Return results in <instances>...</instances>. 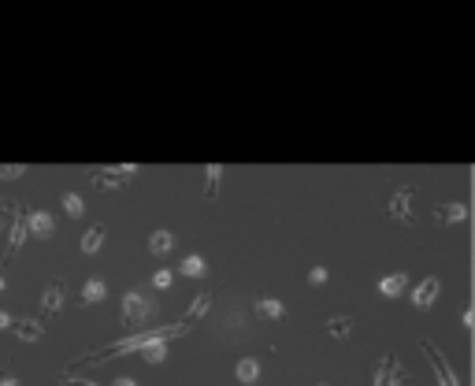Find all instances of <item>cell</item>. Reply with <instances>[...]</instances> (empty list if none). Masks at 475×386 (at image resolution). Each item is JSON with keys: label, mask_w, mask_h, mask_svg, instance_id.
I'll return each mask as SVG.
<instances>
[{"label": "cell", "mask_w": 475, "mask_h": 386, "mask_svg": "<svg viewBox=\"0 0 475 386\" xmlns=\"http://www.w3.org/2000/svg\"><path fill=\"white\" fill-rule=\"evenodd\" d=\"M123 319L130 327H145L149 319H157V301H152V293L138 286V290H130L123 297Z\"/></svg>", "instance_id": "cell-1"}, {"label": "cell", "mask_w": 475, "mask_h": 386, "mask_svg": "<svg viewBox=\"0 0 475 386\" xmlns=\"http://www.w3.org/2000/svg\"><path fill=\"white\" fill-rule=\"evenodd\" d=\"M134 163H123V168H97L93 171V186L97 190H119V186H126V182L134 179Z\"/></svg>", "instance_id": "cell-3"}, {"label": "cell", "mask_w": 475, "mask_h": 386, "mask_svg": "<svg viewBox=\"0 0 475 386\" xmlns=\"http://www.w3.org/2000/svg\"><path fill=\"white\" fill-rule=\"evenodd\" d=\"M323 327H327V334H334V338H345V334H349V330H353V319H349V316H331Z\"/></svg>", "instance_id": "cell-21"}, {"label": "cell", "mask_w": 475, "mask_h": 386, "mask_svg": "<svg viewBox=\"0 0 475 386\" xmlns=\"http://www.w3.org/2000/svg\"><path fill=\"white\" fill-rule=\"evenodd\" d=\"M63 293H67V282H63V279H52L49 286H45L41 308L49 312V316H52V312H60V308H63Z\"/></svg>", "instance_id": "cell-10"}, {"label": "cell", "mask_w": 475, "mask_h": 386, "mask_svg": "<svg viewBox=\"0 0 475 386\" xmlns=\"http://www.w3.org/2000/svg\"><path fill=\"white\" fill-rule=\"evenodd\" d=\"M413 201H416V190L413 186H397L394 197H390V205H386V216H394L397 223H416Z\"/></svg>", "instance_id": "cell-2"}, {"label": "cell", "mask_w": 475, "mask_h": 386, "mask_svg": "<svg viewBox=\"0 0 475 386\" xmlns=\"http://www.w3.org/2000/svg\"><path fill=\"white\" fill-rule=\"evenodd\" d=\"M219 179H223V168H219V163H208V168H205V193H208V197H216V193H219Z\"/></svg>", "instance_id": "cell-22"}, {"label": "cell", "mask_w": 475, "mask_h": 386, "mask_svg": "<svg viewBox=\"0 0 475 386\" xmlns=\"http://www.w3.org/2000/svg\"><path fill=\"white\" fill-rule=\"evenodd\" d=\"M12 330L23 338V342H41V334H45V327L38 319H12Z\"/></svg>", "instance_id": "cell-13"}, {"label": "cell", "mask_w": 475, "mask_h": 386, "mask_svg": "<svg viewBox=\"0 0 475 386\" xmlns=\"http://www.w3.org/2000/svg\"><path fill=\"white\" fill-rule=\"evenodd\" d=\"M104 234H108V231H104V223H93L86 234H82V253H86V256H89V253H97L100 245H104Z\"/></svg>", "instance_id": "cell-16"}, {"label": "cell", "mask_w": 475, "mask_h": 386, "mask_svg": "<svg viewBox=\"0 0 475 386\" xmlns=\"http://www.w3.org/2000/svg\"><path fill=\"white\" fill-rule=\"evenodd\" d=\"M4 286H8V282H4V275H0V293H4Z\"/></svg>", "instance_id": "cell-31"}, {"label": "cell", "mask_w": 475, "mask_h": 386, "mask_svg": "<svg viewBox=\"0 0 475 386\" xmlns=\"http://www.w3.org/2000/svg\"><path fill=\"white\" fill-rule=\"evenodd\" d=\"M308 282H312V286H323V282H327V268H312V271H308Z\"/></svg>", "instance_id": "cell-26"}, {"label": "cell", "mask_w": 475, "mask_h": 386, "mask_svg": "<svg viewBox=\"0 0 475 386\" xmlns=\"http://www.w3.org/2000/svg\"><path fill=\"white\" fill-rule=\"evenodd\" d=\"M405 286H408V275H386L379 282V293L382 297H397V293H405Z\"/></svg>", "instance_id": "cell-19"}, {"label": "cell", "mask_w": 475, "mask_h": 386, "mask_svg": "<svg viewBox=\"0 0 475 386\" xmlns=\"http://www.w3.org/2000/svg\"><path fill=\"white\" fill-rule=\"evenodd\" d=\"M63 212H67L71 219H78L82 212H86V205H82V197H78V193H67V197H63Z\"/></svg>", "instance_id": "cell-23"}, {"label": "cell", "mask_w": 475, "mask_h": 386, "mask_svg": "<svg viewBox=\"0 0 475 386\" xmlns=\"http://www.w3.org/2000/svg\"><path fill=\"white\" fill-rule=\"evenodd\" d=\"M319 386H323V383H319Z\"/></svg>", "instance_id": "cell-32"}, {"label": "cell", "mask_w": 475, "mask_h": 386, "mask_svg": "<svg viewBox=\"0 0 475 386\" xmlns=\"http://www.w3.org/2000/svg\"><path fill=\"white\" fill-rule=\"evenodd\" d=\"M104 297H108V286L100 279H89L86 286H82V293H78L82 305H97V301H104Z\"/></svg>", "instance_id": "cell-15"}, {"label": "cell", "mask_w": 475, "mask_h": 386, "mask_svg": "<svg viewBox=\"0 0 475 386\" xmlns=\"http://www.w3.org/2000/svg\"><path fill=\"white\" fill-rule=\"evenodd\" d=\"M19 174H26L23 163H0V179H19Z\"/></svg>", "instance_id": "cell-25"}, {"label": "cell", "mask_w": 475, "mask_h": 386, "mask_svg": "<svg viewBox=\"0 0 475 386\" xmlns=\"http://www.w3.org/2000/svg\"><path fill=\"white\" fill-rule=\"evenodd\" d=\"M171 249H175V234L171 231H152L149 234V253L152 256H167Z\"/></svg>", "instance_id": "cell-14"}, {"label": "cell", "mask_w": 475, "mask_h": 386, "mask_svg": "<svg viewBox=\"0 0 475 386\" xmlns=\"http://www.w3.org/2000/svg\"><path fill=\"white\" fill-rule=\"evenodd\" d=\"M4 327H12V316H8L4 308H0V330H4Z\"/></svg>", "instance_id": "cell-28"}, {"label": "cell", "mask_w": 475, "mask_h": 386, "mask_svg": "<svg viewBox=\"0 0 475 386\" xmlns=\"http://www.w3.org/2000/svg\"><path fill=\"white\" fill-rule=\"evenodd\" d=\"M438 286H442V282H438V275H427V279L416 286V293H408V297H413L416 308H431L435 297H438Z\"/></svg>", "instance_id": "cell-8"}, {"label": "cell", "mask_w": 475, "mask_h": 386, "mask_svg": "<svg viewBox=\"0 0 475 386\" xmlns=\"http://www.w3.org/2000/svg\"><path fill=\"white\" fill-rule=\"evenodd\" d=\"M63 386H97V383H89V379H71V375H63Z\"/></svg>", "instance_id": "cell-27"}, {"label": "cell", "mask_w": 475, "mask_h": 386, "mask_svg": "<svg viewBox=\"0 0 475 386\" xmlns=\"http://www.w3.org/2000/svg\"><path fill=\"white\" fill-rule=\"evenodd\" d=\"M178 271L182 275H189V279H205V275H208V264H205V256H186V260H182L178 264Z\"/></svg>", "instance_id": "cell-20"}, {"label": "cell", "mask_w": 475, "mask_h": 386, "mask_svg": "<svg viewBox=\"0 0 475 386\" xmlns=\"http://www.w3.org/2000/svg\"><path fill=\"white\" fill-rule=\"evenodd\" d=\"M138 353H141L145 364H163L167 361V342H145Z\"/></svg>", "instance_id": "cell-18"}, {"label": "cell", "mask_w": 475, "mask_h": 386, "mask_svg": "<svg viewBox=\"0 0 475 386\" xmlns=\"http://www.w3.org/2000/svg\"><path fill=\"white\" fill-rule=\"evenodd\" d=\"M435 219L438 223H464L468 219V205L464 201H445V205L435 208Z\"/></svg>", "instance_id": "cell-9"}, {"label": "cell", "mask_w": 475, "mask_h": 386, "mask_svg": "<svg viewBox=\"0 0 475 386\" xmlns=\"http://www.w3.org/2000/svg\"><path fill=\"white\" fill-rule=\"evenodd\" d=\"M419 349H424V353H427V361H431L438 386H461V383H456V372H453V364L445 361L442 353H438V349H435V342H419Z\"/></svg>", "instance_id": "cell-4"}, {"label": "cell", "mask_w": 475, "mask_h": 386, "mask_svg": "<svg viewBox=\"0 0 475 386\" xmlns=\"http://www.w3.org/2000/svg\"><path fill=\"white\" fill-rule=\"evenodd\" d=\"M52 231H56V216L52 212H26V234L52 238Z\"/></svg>", "instance_id": "cell-7"}, {"label": "cell", "mask_w": 475, "mask_h": 386, "mask_svg": "<svg viewBox=\"0 0 475 386\" xmlns=\"http://www.w3.org/2000/svg\"><path fill=\"white\" fill-rule=\"evenodd\" d=\"M401 383H408L401 361H397V356H382L379 367H375V386H401Z\"/></svg>", "instance_id": "cell-6"}, {"label": "cell", "mask_w": 475, "mask_h": 386, "mask_svg": "<svg viewBox=\"0 0 475 386\" xmlns=\"http://www.w3.org/2000/svg\"><path fill=\"white\" fill-rule=\"evenodd\" d=\"M0 386H19V383H15L12 375H4V379H0Z\"/></svg>", "instance_id": "cell-30"}, {"label": "cell", "mask_w": 475, "mask_h": 386, "mask_svg": "<svg viewBox=\"0 0 475 386\" xmlns=\"http://www.w3.org/2000/svg\"><path fill=\"white\" fill-rule=\"evenodd\" d=\"M253 308H257L260 319H282V312H286V305H282V301H275V297H260Z\"/></svg>", "instance_id": "cell-17"}, {"label": "cell", "mask_w": 475, "mask_h": 386, "mask_svg": "<svg viewBox=\"0 0 475 386\" xmlns=\"http://www.w3.org/2000/svg\"><path fill=\"white\" fill-rule=\"evenodd\" d=\"M23 242H26V212H23L19 205H12V234H8V256H4V264L15 260V253L23 249Z\"/></svg>", "instance_id": "cell-5"}, {"label": "cell", "mask_w": 475, "mask_h": 386, "mask_svg": "<svg viewBox=\"0 0 475 386\" xmlns=\"http://www.w3.org/2000/svg\"><path fill=\"white\" fill-rule=\"evenodd\" d=\"M112 386H138V383H134V379H115Z\"/></svg>", "instance_id": "cell-29"}, {"label": "cell", "mask_w": 475, "mask_h": 386, "mask_svg": "<svg viewBox=\"0 0 475 386\" xmlns=\"http://www.w3.org/2000/svg\"><path fill=\"white\" fill-rule=\"evenodd\" d=\"M234 375H238V383H245V386L257 383L260 379V361L257 356H242V361L234 364Z\"/></svg>", "instance_id": "cell-11"}, {"label": "cell", "mask_w": 475, "mask_h": 386, "mask_svg": "<svg viewBox=\"0 0 475 386\" xmlns=\"http://www.w3.org/2000/svg\"><path fill=\"white\" fill-rule=\"evenodd\" d=\"M171 282H175V275H171L167 268H160L157 275H152V290H167Z\"/></svg>", "instance_id": "cell-24"}, {"label": "cell", "mask_w": 475, "mask_h": 386, "mask_svg": "<svg viewBox=\"0 0 475 386\" xmlns=\"http://www.w3.org/2000/svg\"><path fill=\"white\" fill-rule=\"evenodd\" d=\"M212 308V293L208 290H200L197 297H194V305H189V312H186V319H182V327H194L200 316H205V312Z\"/></svg>", "instance_id": "cell-12"}]
</instances>
